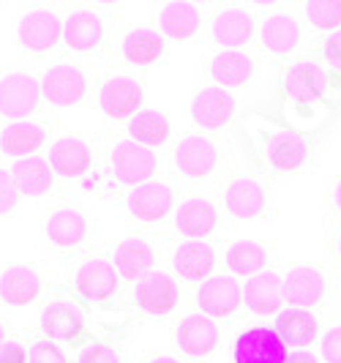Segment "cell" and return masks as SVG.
<instances>
[{"mask_svg": "<svg viewBox=\"0 0 341 363\" xmlns=\"http://www.w3.org/2000/svg\"><path fill=\"white\" fill-rule=\"evenodd\" d=\"M254 143H257L262 164L276 175L301 169L311 156V140L303 131H292V128L273 126V123L257 128Z\"/></svg>", "mask_w": 341, "mask_h": 363, "instance_id": "cell-1", "label": "cell"}, {"mask_svg": "<svg viewBox=\"0 0 341 363\" xmlns=\"http://www.w3.org/2000/svg\"><path fill=\"white\" fill-rule=\"evenodd\" d=\"M63 47V14L50 6L28 9L17 19L19 57H47Z\"/></svg>", "mask_w": 341, "mask_h": 363, "instance_id": "cell-2", "label": "cell"}, {"mask_svg": "<svg viewBox=\"0 0 341 363\" xmlns=\"http://www.w3.org/2000/svg\"><path fill=\"white\" fill-rule=\"evenodd\" d=\"M93 233H96V227H93L90 216L77 205H57L44 216V224H41L44 246L55 255L82 252L93 240Z\"/></svg>", "mask_w": 341, "mask_h": 363, "instance_id": "cell-3", "label": "cell"}, {"mask_svg": "<svg viewBox=\"0 0 341 363\" xmlns=\"http://www.w3.org/2000/svg\"><path fill=\"white\" fill-rule=\"evenodd\" d=\"M109 17L99 9L79 6L63 14V52L72 57H90L107 52L109 47Z\"/></svg>", "mask_w": 341, "mask_h": 363, "instance_id": "cell-4", "label": "cell"}, {"mask_svg": "<svg viewBox=\"0 0 341 363\" xmlns=\"http://www.w3.org/2000/svg\"><path fill=\"white\" fill-rule=\"evenodd\" d=\"M44 91L36 74L28 69H9L0 72V121L14 123L28 118H41Z\"/></svg>", "mask_w": 341, "mask_h": 363, "instance_id": "cell-5", "label": "cell"}, {"mask_svg": "<svg viewBox=\"0 0 341 363\" xmlns=\"http://www.w3.org/2000/svg\"><path fill=\"white\" fill-rule=\"evenodd\" d=\"M121 273L115 268L112 257L88 255L77 259L72 271V292L90 306H104L121 290Z\"/></svg>", "mask_w": 341, "mask_h": 363, "instance_id": "cell-6", "label": "cell"}, {"mask_svg": "<svg viewBox=\"0 0 341 363\" xmlns=\"http://www.w3.org/2000/svg\"><path fill=\"white\" fill-rule=\"evenodd\" d=\"M44 101L52 107H77L85 104L90 96V72L79 60H55L38 74Z\"/></svg>", "mask_w": 341, "mask_h": 363, "instance_id": "cell-7", "label": "cell"}, {"mask_svg": "<svg viewBox=\"0 0 341 363\" xmlns=\"http://www.w3.org/2000/svg\"><path fill=\"white\" fill-rule=\"evenodd\" d=\"M109 159V175L126 189H137L142 183L156 181V169H159V156L156 150L134 143L131 137L121 134L109 143L107 150Z\"/></svg>", "mask_w": 341, "mask_h": 363, "instance_id": "cell-8", "label": "cell"}, {"mask_svg": "<svg viewBox=\"0 0 341 363\" xmlns=\"http://www.w3.org/2000/svg\"><path fill=\"white\" fill-rule=\"evenodd\" d=\"M96 104L109 121H131L145 104L142 77L128 72H112L96 82Z\"/></svg>", "mask_w": 341, "mask_h": 363, "instance_id": "cell-9", "label": "cell"}, {"mask_svg": "<svg viewBox=\"0 0 341 363\" xmlns=\"http://www.w3.org/2000/svg\"><path fill=\"white\" fill-rule=\"evenodd\" d=\"M38 325H41L44 339H50L60 347L79 350V347L96 345L93 330L88 328L85 317L69 301H50L41 311V317H38Z\"/></svg>", "mask_w": 341, "mask_h": 363, "instance_id": "cell-10", "label": "cell"}, {"mask_svg": "<svg viewBox=\"0 0 341 363\" xmlns=\"http://www.w3.org/2000/svg\"><path fill=\"white\" fill-rule=\"evenodd\" d=\"M172 162L183 181H208L218 167V143L205 131H189L172 147Z\"/></svg>", "mask_w": 341, "mask_h": 363, "instance_id": "cell-11", "label": "cell"}, {"mask_svg": "<svg viewBox=\"0 0 341 363\" xmlns=\"http://www.w3.org/2000/svg\"><path fill=\"white\" fill-rule=\"evenodd\" d=\"M50 145H52V123L47 118H28L0 126V156L9 162L41 156V150Z\"/></svg>", "mask_w": 341, "mask_h": 363, "instance_id": "cell-12", "label": "cell"}, {"mask_svg": "<svg viewBox=\"0 0 341 363\" xmlns=\"http://www.w3.org/2000/svg\"><path fill=\"white\" fill-rule=\"evenodd\" d=\"M47 159H50L52 172L60 181L72 183V181H82L85 175H90L93 162H96V153H93V143H90L88 137L63 134V137H55L52 140Z\"/></svg>", "mask_w": 341, "mask_h": 363, "instance_id": "cell-13", "label": "cell"}, {"mask_svg": "<svg viewBox=\"0 0 341 363\" xmlns=\"http://www.w3.org/2000/svg\"><path fill=\"white\" fill-rule=\"evenodd\" d=\"M126 208L134 221H140L145 227H156L175 211V189L167 181L142 183L137 189H128Z\"/></svg>", "mask_w": 341, "mask_h": 363, "instance_id": "cell-14", "label": "cell"}, {"mask_svg": "<svg viewBox=\"0 0 341 363\" xmlns=\"http://www.w3.org/2000/svg\"><path fill=\"white\" fill-rule=\"evenodd\" d=\"M115 52L121 57V63H126L131 69H145L159 63L167 52V38L162 36L159 28L150 25H131L126 30L118 33V47Z\"/></svg>", "mask_w": 341, "mask_h": 363, "instance_id": "cell-15", "label": "cell"}, {"mask_svg": "<svg viewBox=\"0 0 341 363\" xmlns=\"http://www.w3.org/2000/svg\"><path fill=\"white\" fill-rule=\"evenodd\" d=\"M134 303L147 317H167L178 309L180 287L175 276L167 271H150L134 281Z\"/></svg>", "mask_w": 341, "mask_h": 363, "instance_id": "cell-16", "label": "cell"}, {"mask_svg": "<svg viewBox=\"0 0 341 363\" xmlns=\"http://www.w3.org/2000/svg\"><path fill=\"white\" fill-rule=\"evenodd\" d=\"M199 314L211 320H227L243 306V287L233 273H213L199 284Z\"/></svg>", "mask_w": 341, "mask_h": 363, "instance_id": "cell-17", "label": "cell"}, {"mask_svg": "<svg viewBox=\"0 0 341 363\" xmlns=\"http://www.w3.org/2000/svg\"><path fill=\"white\" fill-rule=\"evenodd\" d=\"M257 41H259V50L270 57H292L303 44V33H301L298 19L289 11H270L259 22Z\"/></svg>", "mask_w": 341, "mask_h": 363, "instance_id": "cell-18", "label": "cell"}, {"mask_svg": "<svg viewBox=\"0 0 341 363\" xmlns=\"http://www.w3.org/2000/svg\"><path fill=\"white\" fill-rule=\"evenodd\" d=\"M235 363H287V345L270 325L246 328L233 350Z\"/></svg>", "mask_w": 341, "mask_h": 363, "instance_id": "cell-19", "label": "cell"}, {"mask_svg": "<svg viewBox=\"0 0 341 363\" xmlns=\"http://www.w3.org/2000/svg\"><path fill=\"white\" fill-rule=\"evenodd\" d=\"M328 295V279L314 265H292L284 273V303L289 309L311 311Z\"/></svg>", "mask_w": 341, "mask_h": 363, "instance_id": "cell-20", "label": "cell"}, {"mask_svg": "<svg viewBox=\"0 0 341 363\" xmlns=\"http://www.w3.org/2000/svg\"><path fill=\"white\" fill-rule=\"evenodd\" d=\"M218 221H221V213L216 202L208 197L191 194L175 205V230L180 235H186V240H205L208 235H213L218 230Z\"/></svg>", "mask_w": 341, "mask_h": 363, "instance_id": "cell-21", "label": "cell"}, {"mask_svg": "<svg viewBox=\"0 0 341 363\" xmlns=\"http://www.w3.org/2000/svg\"><path fill=\"white\" fill-rule=\"evenodd\" d=\"M254 14L243 6H224L213 14L211 36L218 50H243L254 38Z\"/></svg>", "mask_w": 341, "mask_h": 363, "instance_id": "cell-22", "label": "cell"}, {"mask_svg": "<svg viewBox=\"0 0 341 363\" xmlns=\"http://www.w3.org/2000/svg\"><path fill=\"white\" fill-rule=\"evenodd\" d=\"M224 208L235 218H257L268 208V186L254 175H233L224 186Z\"/></svg>", "mask_w": 341, "mask_h": 363, "instance_id": "cell-23", "label": "cell"}, {"mask_svg": "<svg viewBox=\"0 0 341 363\" xmlns=\"http://www.w3.org/2000/svg\"><path fill=\"white\" fill-rule=\"evenodd\" d=\"M235 115V99L224 88H202L191 101V121L199 131H218L230 126Z\"/></svg>", "mask_w": 341, "mask_h": 363, "instance_id": "cell-24", "label": "cell"}, {"mask_svg": "<svg viewBox=\"0 0 341 363\" xmlns=\"http://www.w3.org/2000/svg\"><path fill=\"white\" fill-rule=\"evenodd\" d=\"M169 268L186 281H205L216 268L213 246L205 240H183L169 252Z\"/></svg>", "mask_w": 341, "mask_h": 363, "instance_id": "cell-25", "label": "cell"}, {"mask_svg": "<svg viewBox=\"0 0 341 363\" xmlns=\"http://www.w3.org/2000/svg\"><path fill=\"white\" fill-rule=\"evenodd\" d=\"M243 303L257 317L279 314L284 306V276L279 271H262L252 279H246Z\"/></svg>", "mask_w": 341, "mask_h": 363, "instance_id": "cell-26", "label": "cell"}, {"mask_svg": "<svg viewBox=\"0 0 341 363\" xmlns=\"http://www.w3.org/2000/svg\"><path fill=\"white\" fill-rule=\"evenodd\" d=\"M112 262L121 273L123 281H140L142 276L153 271V262H156V246L142 235H131L123 238L115 249H112Z\"/></svg>", "mask_w": 341, "mask_h": 363, "instance_id": "cell-27", "label": "cell"}, {"mask_svg": "<svg viewBox=\"0 0 341 363\" xmlns=\"http://www.w3.org/2000/svg\"><path fill=\"white\" fill-rule=\"evenodd\" d=\"M156 25L164 38L191 41L202 33L205 17H202V9L194 3H164L156 11Z\"/></svg>", "mask_w": 341, "mask_h": 363, "instance_id": "cell-28", "label": "cell"}, {"mask_svg": "<svg viewBox=\"0 0 341 363\" xmlns=\"http://www.w3.org/2000/svg\"><path fill=\"white\" fill-rule=\"evenodd\" d=\"M44 281L36 268L28 265H3L0 268V301L6 306H30L41 298Z\"/></svg>", "mask_w": 341, "mask_h": 363, "instance_id": "cell-29", "label": "cell"}, {"mask_svg": "<svg viewBox=\"0 0 341 363\" xmlns=\"http://www.w3.org/2000/svg\"><path fill=\"white\" fill-rule=\"evenodd\" d=\"M175 345L186 358H208L218 345V325L205 314H189L175 330Z\"/></svg>", "mask_w": 341, "mask_h": 363, "instance_id": "cell-30", "label": "cell"}, {"mask_svg": "<svg viewBox=\"0 0 341 363\" xmlns=\"http://www.w3.org/2000/svg\"><path fill=\"white\" fill-rule=\"evenodd\" d=\"M254 57L243 50H218L208 63V77L216 82V88H243L254 79Z\"/></svg>", "mask_w": 341, "mask_h": 363, "instance_id": "cell-31", "label": "cell"}, {"mask_svg": "<svg viewBox=\"0 0 341 363\" xmlns=\"http://www.w3.org/2000/svg\"><path fill=\"white\" fill-rule=\"evenodd\" d=\"M9 172H11V181L22 197H44L55 186L52 164L47 156H30L22 162H11Z\"/></svg>", "mask_w": 341, "mask_h": 363, "instance_id": "cell-32", "label": "cell"}, {"mask_svg": "<svg viewBox=\"0 0 341 363\" xmlns=\"http://www.w3.org/2000/svg\"><path fill=\"white\" fill-rule=\"evenodd\" d=\"M273 328L287 347L306 350L308 345H314V339L320 333V320L306 309H281L276 314V325Z\"/></svg>", "mask_w": 341, "mask_h": 363, "instance_id": "cell-33", "label": "cell"}, {"mask_svg": "<svg viewBox=\"0 0 341 363\" xmlns=\"http://www.w3.org/2000/svg\"><path fill=\"white\" fill-rule=\"evenodd\" d=\"M169 131H172L169 115L162 112V109H142V112H137L126 123V128H123L126 137H131V140L140 143V145L150 147V150L167 145Z\"/></svg>", "mask_w": 341, "mask_h": 363, "instance_id": "cell-34", "label": "cell"}, {"mask_svg": "<svg viewBox=\"0 0 341 363\" xmlns=\"http://www.w3.org/2000/svg\"><path fill=\"white\" fill-rule=\"evenodd\" d=\"M227 268L233 273L235 279L237 276H246V279H252L257 273H262L268 268V259H270V252L265 243H259V240H252V238H243V240H235L233 246L227 249Z\"/></svg>", "mask_w": 341, "mask_h": 363, "instance_id": "cell-35", "label": "cell"}, {"mask_svg": "<svg viewBox=\"0 0 341 363\" xmlns=\"http://www.w3.org/2000/svg\"><path fill=\"white\" fill-rule=\"evenodd\" d=\"M306 22L325 36L341 30V0H314L303 6Z\"/></svg>", "mask_w": 341, "mask_h": 363, "instance_id": "cell-36", "label": "cell"}, {"mask_svg": "<svg viewBox=\"0 0 341 363\" xmlns=\"http://www.w3.org/2000/svg\"><path fill=\"white\" fill-rule=\"evenodd\" d=\"M28 363H69V358H66L63 347L41 336L28 347Z\"/></svg>", "mask_w": 341, "mask_h": 363, "instance_id": "cell-37", "label": "cell"}, {"mask_svg": "<svg viewBox=\"0 0 341 363\" xmlns=\"http://www.w3.org/2000/svg\"><path fill=\"white\" fill-rule=\"evenodd\" d=\"M19 197H22V194H19L17 186H14V181H11L9 167H0V216L14 213Z\"/></svg>", "mask_w": 341, "mask_h": 363, "instance_id": "cell-38", "label": "cell"}, {"mask_svg": "<svg viewBox=\"0 0 341 363\" xmlns=\"http://www.w3.org/2000/svg\"><path fill=\"white\" fill-rule=\"evenodd\" d=\"M77 363H121V352L115 347L104 345V342H96V345L82 350Z\"/></svg>", "mask_w": 341, "mask_h": 363, "instance_id": "cell-39", "label": "cell"}, {"mask_svg": "<svg viewBox=\"0 0 341 363\" xmlns=\"http://www.w3.org/2000/svg\"><path fill=\"white\" fill-rule=\"evenodd\" d=\"M320 57L325 63H330L333 69L341 72V30L330 33V36L323 38V47H320Z\"/></svg>", "mask_w": 341, "mask_h": 363, "instance_id": "cell-40", "label": "cell"}, {"mask_svg": "<svg viewBox=\"0 0 341 363\" xmlns=\"http://www.w3.org/2000/svg\"><path fill=\"white\" fill-rule=\"evenodd\" d=\"M323 358L328 363H341V325H333L323 336Z\"/></svg>", "mask_w": 341, "mask_h": 363, "instance_id": "cell-41", "label": "cell"}, {"mask_svg": "<svg viewBox=\"0 0 341 363\" xmlns=\"http://www.w3.org/2000/svg\"><path fill=\"white\" fill-rule=\"evenodd\" d=\"M0 363H28V347L22 342H3L0 345Z\"/></svg>", "mask_w": 341, "mask_h": 363, "instance_id": "cell-42", "label": "cell"}, {"mask_svg": "<svg viewBox=\"0 0 341 363\" xmlns=\"http://www.w3.org/2000/svg\"><path fill=\"white\" fill-rule=\"evenodd\" d=\"M287 363H320V361H317V355H314V352H308V350H298V352H292V355H289Z\"/></svg>", "mask_w": 341, "mask_h": 363, "instance_id": "cell-43", "label": "cell"}, {"mask_svg": "<svg viewBox=\"0 0 341 363\" xmlns=\"http://www.w3.org/2000/svg\"><path fill=\"white\" fill-rule=\"evenodd\" d=\"M330 205H333V211L341 213V178L333 183V189H330Z\"/></svg>", "mask_w": 341, "mask_h": 363, "instance_id": "cell-44", "label": "cell"}, {"mask_svg": "<svg viewBox=\"0 0 341 363\" xmlns=\"http://www.w3.org/2000/svg\"><path fill=\"white\" fill-rule=\"evenodd\" d=\"M147 363H180L178 358H172V355H156V358H150Z\"/></svg>", "mask_w": 341, "mask_h": 363, "instance_id": "cell-45", "label": "cell"}, {"mask_svg": "<svg viewBox=\"0 0 341 363\" xmlns=\"http://www.w3.org/2000/svg\"><path fill=\"white\" fill-rule=\"evenodd\" d=\"M6 342V328H3V323H0V345Z\"/></svg>", "mask_w": 341, "mask_h": 363, "instance_id": "cell-46", "label": "cell"}, {"mask_svg": "<svg viewBox=\"0 0 341 363\" xmlns=\"http://www.w3.org/2000/svg\"><path fill=\"white\" fill-rule=\"evenodd\" d=\"M336 249H339V255H341V233H339V240H336Z\"/></svg>", "mask_w": 341, "mask_h": 363, "instance_id": "cell-47", "label": "cell"}]
</instances>
